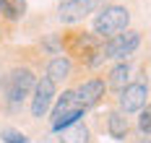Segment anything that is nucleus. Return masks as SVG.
<instances>
[{
    "instance_id": "7",
    "label": "nucleus",
    "mask_w": 151,
    "mask_h": 143,
    "mask_svg": "<svg viewBox=\"0 0 151 143\" xmlns=\"http://www.w3.org/2000/svg\"><path fill=\"white\" fill-rule=\"evenodd\" d=\"M107 3H112V0H60L58 8H55V21L63 24V29L78 26Z\"/></svg>"
},
{
    "instance_id": "17",
    "label": "nucleus",
    "mask_w": 151,
    "mask_h": 143,
    "mask_svg": "<svg viewBox=\"0 0 151 143\" xmlns=\"http://www.w3.org/2000/svg\"><path fill=\"white\" fill-rule=\"evenodd\" d=\"M0 141L3 143H29V138L21 130H16V127H3L0 130Z\"/></svg>"
},
{
    "instance_id": "1",
    "label": "nucleus",
    "mask_w": 151,
    "mask_h": 143,
    "mask_svg": "<svg viewBox=\"0 0 151 143\" xmlns=\"http://www.w3.org/2000/svg\"><path fill=\"white\" fill-rule=\"evenodd\" d=\"M60 34V52L76 65V68H86V70H96L104 65L102 57V39L96 34H91L83 26H68Z\"/></svg>"
},
{
    "instance_id": "6",
    "label": "nucleus",
    "mask_w": 151,
    "mask_h": 143,
    "mask_svg": "<svg viewBox=\"0 0 151 143\" xmlns=\"http://www.w3.org/2000/svg\"><path fill=\"white\" fill-rule=\"evenodd\" d=\"M141 44H143V31L130 26V29H125V31H120V34H115V36L102 42V57H104V63L130 60L141 49Z\"/></svg>"
},
{
    "instance_id": "5",
    "label": "nucleus",
    "mask_w": 151,
    "mask_h": 143,
    "mask_svg": "<svg viewBox=\"0 0 151 143\" xmlns=\"http://www.w3.org/2000/svg\"><path fill=\"white\" fill-rule=\"evenodd\" d=\"M81 117H86V109L78 104L73 89H63V94L55 96V104H52V109H50V114H47L50 130H52V133H63L65 127L76 125Z\"/></svg>"
},
{
    "instance_id": "13",
    "label": "nucleus",
    "mask_w": 151,
    "mask_h": 143,
    "mask_svg": "<svg viewBox=\"0 0 151 143\" xmlns=\"http://www.w3.org/2000/svg\"><path fill=\"white\" fill-rule=\"evenodd\" d=\"M26 0H0V24H8V26H16L26 18Z\"/></svg>"
},
{
    "instance_id": "10",
    "label": "nucleus",
    "mask_w": 151,
    "mask_h": 143,
    "mask_svg": "<svg viewBox=\"0 0 151 143\" xmlns=\"http://www.w3.org/2000/svg\"><path fill=\"white\" fill-rule=\"evenodd\" d=\"M136 76L138 73H136V65H133V57H130V60H117V63H109V68H107V73H104V83H107L109 91L117 94V91H122Z\"/></svg>"
},
{
    "instance_id": "14",
    "label": "nucleus",
    "mask_w": 151,
    "mask_h": 143,
    "mask_svg": "<svg viewBox=\"0 0 151 143\" xmlns=\"http://www.w3.org/2000/svg\"><path fill=\"white\" fill-rule=\"evenodd\" d=\"M91 141V130L83 120H78L76 125L65 127L60 133V143H89Z\"/></svg>"
},
{
    "instance_id": "9",
    "label": "nucleus",
    "mask_w": 151,
    "mask_h": 143,
    "mask_svg": "<svg viewBox=\"0 0 151 143\" xmlns=\"http://www.w3.org/2000/svg\"><path fill=\"white\" fill-rule=\"evenodd\" d=\"M55 96H58V86L47 78V76H39L37 78V86H34V91L29 96V117L34 122L47 120V114H50L52 104H55Z\"/></svg>"
},
{
    "instance_id": "20",
    "label": "nucleus",
    "mask_w": 151,
    "mask_h": 143,
    "mask_svg": "<svg viewBox=\"0 0 151 143\" xmlns=\"http://www.w3.org/2000/svg\"><path fill=\"white\" fill-rule=\"evenodd\" d=\"M0 42H3V24H0Z\"/></svg>"
},
{
    "instance_id": "11",
    "label": "nucleus",
    "mask_w": 151,
    "mask_h": 143,
    "mask_svg": "<svg viewBox=\"0 0 151 143\" xmlns=\"http://www.w3.org/2000/svg\"><path fill=\"white\" fill-rule=\"evenodd\" d=\"M73 73H76V65L70 63L65 55H55V57H50V60H47V65H45V76L52 81L58 89H60V86H65L68 81L73 78Z\"/></svg>"
},
{
    "instance_id": "16",
    "label": "nucleus",
    "mask_w": 151,
    "mask_h": 143,
    "mask_svg": "<svg viewBox=\"0 0 151 143\" xmlns=\"http://www.w3.org/2000/svg\"><path fill=\"white\" fill-rule=\"evenodd\" d=\"M136 130L141 133V135L151 138V102L138 112V117H136Z\"/></svg>"
},
{
    "instance_id": "8",
    "label": "nucleus",
    "mask_w": 151,
    "mask_h": 143,
    "mask_svg": "<svg viewBox=\"0 0 151 143\" xmlns=\"http://www.w3.org/2000/svg\"><path fill=\"white\" fill-rule=\"evenodd\" d=\"M70 89H73L78 104H81L86 112L94 109V107H99V104L107 99V94H109V89H107V83H104V76H99V73H94V76H86V78L76 81Z\"/></svg>"
},
{
    "instance_id": "2",
    "label": "nucleus",
    "mask_w": 151,
    "mask_h": 143,
    "mask_svg": "<svg viewBox=\"0 0 151 143\" xmlns=\"http://www.w3.org/2000/svg\"><path fill=\"white\" fill-rule=\"evenodd\" d=\"M37 68L26 60L21 63H13L8 70H3V86H0V107L8 112V114H16L21 112V107L29 102L31 91L37 86Z\"/></svg>"
},
{
    "instance_id": "3",
    "label": "nucleus",
    "mask_w": 151,
    "mask_h": 143,
    "mask_svg": "<svg viewBox=\"0 0 151 143\" xmlns=\"http://www.w3.org/2000/svg\"><path fill=\"white\" fill-rule=\"evenodd\" d=\"M133 16H136V8H133L130 3H115V0H112V3L102 5V8L91 16V29L89 31L96 34V36L104 42L109 36L130 29Z\"/></svg>"
},
{
    "instance_id": "12",
    "label": "nucleus",
    "mask_w": 151,
    "mask_h": 143,
    "mask_svg": "<svg viewBox=\"0 0 151 143\" xmlns=\"http://www.w3.org/2000/svg\"><path fill=\"white\" fill-rule=\"evenodd\" d=\"M104 130H107L109 138L125 141V138L130 135V117L122 114L117 107H112V109H107V114H104Z\"/></svg>"
},
{
    "instance_id": "4",
    "label": "nucleus",
    "mask_w": 151,
    "mask_h": 143,
    "mask_svg": "<svg viewBox=\"0 0 151 143\" xmlns=\"http://www.w3.org/2000/svg\"><path fill=\"white\" fill-rule=\"evenodd\" d=\"M149 65L146 68H141V73H138L136 78L130 81L122 91L115 94V107L122 112V114H138V112L143 109L146 104H149V96H151V83H149Z\"/></svg>"
},
{
    "instance_id": "19",
    "label": "nucleus",
    "mask_w": 151,
    "mask_h": 143,
    "mask_svg": "<svg viewBox=\"0 0 151 143\" xmlns=\"http://www.w3.org/2000/svg\"><path fill=\"white\" fill-rule=\"evenodd\" d=\"M0 86H3V65H0Z\"/></svg>"
},
{
    "instance_id": "15",
    "label": "nucleus",
    "mask_w": 151,
    "mask_h": 143,
    "mask_svg": "<svg viewBox=\"0 0 151 143\" xmlns=\"http://www.w3.org/2000/svg\"><path fill=\"white\" fill-rule=\"evenodd\" d=\"M37 49H39L42 55H50V57H55V55H63V52H60V34H58V31H47L45 36L39 39Z\"/></svg>"
},
{
    "instance_id": "18",
    "label": "nucleus",
    "mask_w": 151,
    "mask_h": 143,
    "mask_svg": "<svg viewBox=\"0 0 151 143\" xmlns=\"http://www.w3.org/2000/svg\"><path fill=\"white\" fill-rule=\"evenodd\" d=\"M138 143H151V138H146V135H143V138H141Z\"/></svg>"
}]
</instances>
